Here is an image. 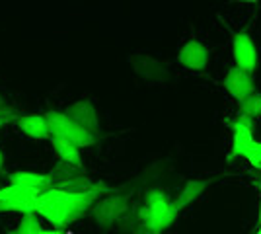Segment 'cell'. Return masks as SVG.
<instances>
[{
  "label": "cell",
  "mask_w": 261,
  "mask_h": 234,
  "mask_svg": "<svg viewBox=\"0 0 261 234\" xmlns=\"http://www.w3.org/2000/svg\"><path fill=\"white\" fill-rule=\"evenodd\" d=\"M253 119L238 115V119L232 123V150L228 160H234L238 156H244L248 148L253 145Z\"/></svg>",
  "instance_id": "obj_7"
},
{
  "label": "cell",
  "mask_w": 261,
  "mask_h": 234,
  "mask_svg": "<svg viewBox=\"0 0 261 234\" xmlns=\"http://www.w3.org/2000/svg\"><path fill=\"white\" fill-rule=\"evenodd\" d=\"M129 211V195H109L103 199H98L94 207L90 209V215L101 228H109Z\"/></svg>",
  "instance_id": "obj_4"
},
{
  "label": "cell",
  "mask_w": 261,
  "mask_h": 234,
  "mask_svg": "<svg viewBox=\"0 0 261 234\" xmlns=\"http://www.w3.org/2000/svg\"><path fill=\"white\" fill-rule=\"evenodd\" d=\"M53 188H57V190H61V191H68V193H86V191L96 188V181L90 179L86 174H84V176H78V178H74V179L57 184Z\"/></svg>",
  "instance_id": "obj_16"
},
{
  "label": "cell",
  "mask_w": 261,
  "mask_h": 234,
  "mask_svg": "<svg viewBox=\"0 0 261 234\" xmlns=\"http://www.w3.org/2000/svg\"><path fill=\"white\" fill-rule=\"evenodd\" d=\"M6 234H16V230H10V232H6Z\"/></svg>",
  "instance_id": "obj_25"
},
{
  "label": "cell",
  "mask_w": 261,
  "mask_h": 234,
  "mask_svg": "<svg viewBox=\"0 0 261 234\" xmlns=\"http://www.w3.org/2000/svg\"><path fill=\"white\" fill-rule=\"evenodd\" d=\"M133 234H154V232L150 230V226H146V224L139 223L137 226H135V230H133Z\"/></svg>",
  "instance_id": "obj_20"
},
{
  "label": "cell",
  "mask_w": 261,
  "mask_h": 234,
  "mask_svg": "<svg viewBox=\"0 0 261 234\" xmlns=\"http://www.w3.org/2000/svg\"><path fill=\"white\" fill-rule=\"evenodd\" d=\"M4 168V154H2V150H0V170Z\"/></svg>",
  "instance_id": "obj_23"
},
{
  "label": "cell",
  "mask_w": 261,
  "mask_h": 234,
  "mask_svg": "<svg viewBox=\"0 0 261 234\" xmlns=\"http://www.w3.org/2000/svg\"><path fill=\"white\" fill-rule=\"evenodd\" d=\"M51 145H53L55 152L59 154V158H61V162H66V164H72V166H78V168H84L82 156H80V148H76L74 145H70L68 141L55 139V137H51Z\"/></svg>",
  "instance_id": "obj_14"
},
{
  "label": "cell",
  "mask_w": 261,
  "mask_h": 234,
  "mask_svg": "<svg viewBox=\"0 0 261 234\" xmlns=\"http://www.w3.org/2000/svg\"><path fill=\"white\" fill-rule=\"evenodd\" d=\"M177 61L184 65L185 68H191V70H203L208 63V51L203 43H199L195 39L187 41L181 47Z\"/></svg>",
  "instance_id": "obj_10"
},
{
  "label": "cell",
  "mask_w": 261,
  "mask_h": 234,
  "mask_svg": "<svg viewBox=\"0 0 261 234\" xmlns=\"http://www.w3.org/2000/svg\"><path fill=\"white\" fill-rule=\"evenodd\" d=\"M12 186H20V188H28L37 193L51 190L53 181L49 178V174H39V172H12L8 174Z\"/></svg>",
  "instance_id": "obj_11"
},
{
  "label": "cell",
  "mask_w": 261,
  "mask_h": 234,
  "mask_svg": "<svg viewBox=\"0 0 261 234\" xmlns=\"http://www.w3.org/2000/svg\"><path fill=\"white\" fill-rule=\"evenodd\" d=\"M144 207H146V223L142 224L150 226V230L154 234H160L168 226H172V223L177 217L174 203L168 199V195L160 190L148 191Z\"/></svg>",
  "instance_id": "obj_3"
},
{
  "label": "cell",
  "mask_w": 261,
  "mask_h": 234,
  "mask_svg": "<svg viewBox=\"0 0 261 234\" xmlns=\"http://www.w3.org/2000/svg\"><path fill=\"white\" fill-rule=\"evenodd\" d=\"M224 88H226V92H228L234 100L238 101L246 100L248 96H251L255 92L251 74H248V72H244V70H240L236 67H232L226 72V76H224Z\"/></svg>",
  "instance_id": "obj_9"
},
{
  "label": "cell",
  "mask_w": 261,
  "mask_h": 234,
  "mask_svg": "<svg viewBox=\"0 0 261 234\" xmlns=\"http://www.w3.org/2000/svg\"><path fill=\"white\" fill-rule=\"evenodd\" d=\"M16 125L20 127V131L32 139H49V127L45 121L43 115H37V113H30V115H22Z\"/></svg>",
  "instance_id": "obj_12"
},
{
  "label": "cell",
  "mask_w": 261,
  "mask_h": 234,
  "mask_svg": "<svg viewBox=\"0 0 261 234\" xmlns=\"http://www.w3.org/2000/svg\"><path fill=\"white\" fill-rule=\"evenodd\" d=\"M41 193L28 188H20V186H6L0 188V213L16 211L28 215V213H35V203Z\"/></svg>",
  "instance_id": "obj_5"
},
{
  "label": "cell",
  "mask_w": 261,
  "mask_h": 234,
  "mask_svg": "<svg viewBox=\"0 0 261 234\" xmlns=\"http://www.w3.org/2000/svg\"><path fill=\"white\" fill-rule=\"evenodd\" d=\"M208 186H211V179H189V181L185 184V188L181 190V193L177 195V199L172 201L175 211L179 213L181 209H185L187 205H191L203 191L207 190Z\"/></svg>",
  "instance_id": "obj_13"
},
{
  "label": "cell",
  "mask_w": 261,
  "mask_h": 234,
  "mask_svg": "<svg viewBox=\"0 0 261 234\" xmlns=\"http://www.w3.org/2000/svg\"><path fill=\"white\" fill-rule=\"evenodd\" d=\"M43 117L47 121V127H49V135L55 139L68 141L76 148H86V146L96 145V135L88 133L86 129H82L80 125L70 121L63 112H47Z\"/></svg>",
  "instance_id": "obj_2"
},
{
  "label": "cell",
  "mask_w": 261,
  "mask_h": 234,
  "mask_svg": "<svg viewBox=\"0 0 261 234\" xmlns=\"http://www.w3.org/2000/svg\"><path fill=\"white\" fill-rule=\"evenodd\" d=\"M232 53H234L236 68L248 72V74H251L257 68V49H255V43L248 32H240L234 35Z\"/></svg>",
  "instance_id": "obj_6"
},
{
  "label": "cell",
  "mask_w": 261,
  "mask_h": 234,
  "mask_svg": "<svg viewBox=\"0 0 261 234\" xmlns=\"http://www.w3.org/2000/svg\"><path fill=\"white\" fill-rule=\"evenodd\" d=\"M2 125H4V123H2V121H0V127H2Z\"/></svg>",
  "instance_id": "obj_26"
},
{
  "label": "cell",
  "mask_w": 261,
  "mask_h": 234,
  "mask_svg": "<svg viewBox=\"0 0 261 234\" xmlns=\"http://www.w3.org/2000/svg\"><path fill=\"white\" fill-rule=\"evenodd\" d=\"M255 234H261V213H259V228H257V232Z\"/></svg>",
  "instance_id": "obj_24"
},
{
  "label": "cell",
  "mask_w": 261,
  "mask_h": 234,
  "mask_svg": "<svg viewBox=\"0 0 261 234\" xmlns=\"http://www.w3.org/2000/svg\"><path fill=\"white\" fill-rule=\"evenodd\" d=\"M70 119L74 121L76 125H80L82 129H86L88 133L96 135L99 131V117L98 112L94 108V103L90 100H80L72 106H68L65 112H63Z\"/></svg>",
  "instance_id": "obj_8"
},
{
  "label": "cell",
  "mask_w": 261,
  "mask_h": 234,
  "mask_svg": "<svg viewBox=\"0 0 261 234\" xmlns=\"http://www.w3.org/2000/svg\"><path fill=\"white\" fill-rule=\"evenodd\" d=\"M108 191L109 188L101 181H98L96 188L86 193H68V191L51 188L37 197L35 215L43 217L57 230H63L65 226L76 223L78 219H82L86 213H90L94 203Z\"/></svg>",
  "instance_id": "obj_1"
},
{
  "label": "cell",
  "mask_w": 261,
  "mask_h": 234,
  "mask_svg": "<svg viewBox=\"0 0 261 234\" xmlns=\"http://www.w3.org/2000/svg\"><path fill=\"white\" fill-rule=\"evenodd\" d=\"M240 115L244 117H250V119H255L261 115V94H251L246 100L240 101Z\"/></svg>",
  "instance_id": "obj_17"
},
{
  "label": "cell",
  "mask_w": 261,
  "mask_h": 234,
  "mask_svg": "<svg viewBox=\"0 0 261 234\" xmlns=\"http://www.w3.org/2000/svg\"><path fill=\"white\" fill-rule=\"evenodd\" d=\"M39 234H65L63 230H57V228H53V230H41Z\"/></svg>",
  "instance_id": "obj_21"
},
{
  "label": "cell",
  "mask_w": 261,
  "mask_h": 234,
  "mask_svg": "<svg viewBox=\"0 0 261 234\" xmlns=\"http://www.w3.org/2000/svg\"><path fill=\"white\" fill-rule=\"evenodd\" d=\"M4 108H6V101H4V98H2V96H0V112H2V110H4Z\"/></svg>",
  "instance_id": "obj_22"
},
{
  "label": "cell",
  "mask_w": 261,
  "mask_h": 234,
  "mask_svg": "<svg viewBox=\"0 0 261 234\" xmlns=\"http://www.w3.org/2000/svg\"><path fill=\"white\" fill-rule=\"evenodd\" d=\"M78 176H84V168L72 166V164H66V162H57L53 166V170L49 172V178L53 181V186L57 184H63V181H68V179H74Z\"/></svg>",
  "instance_id": "obj_15"
},
{
  "label": "cell",
  "mask_w": 261,
  "mask_h": 234,
  "mask_svg": "<svg viewBox=\"0 0 261 234\" xmlns=\"http://www.w3.org/2000/svg\"><path fill=\"white\" fill-rule=\"evenodd\" d=\"M244 158H248V160H250L251 166L261 168V143L253 141V145L248 148V152L244 154Z\"/></svg>",
  "instance_id": "obj_19"
},
{
  "label": "cell",
  "mask_w": 261,
  "mask_h": 234,
  "mask_svg": "<svg viewBox=\"0 0 261 234\" xmlns=\"http://www.w3.org/2000/svg\"><path fill=\"white\" fill-rule=\"evenodd\" d=\"M41 230L43 228H41V223H39L37 215L35 213H28V215L22 217V223L16 228V234H39Z\"/></svg>",
  "instance_id": "obj_18"
}]
</instances>
